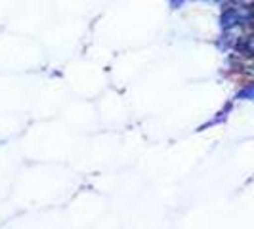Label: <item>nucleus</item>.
<instances>
[{"label": "nucleus", "instance_id": "obj_1", "mask_svg": "<svg viewBox=\"0 0 254 229\" xmlns=\"http://www.w3.org/2000/svg\"><path fill=\"white\" fill-rule=\"evenodd\" d=\"M243 48H245L247 52H251V54H254V35H253V37L245 38V42H243Z\"/></svg>", "mask_w": 254, "mask_h": 229}, {"label": "nucleus", "instance_id": "obj_2", "mask_svg": "<svg viewBox=\"0 0 254 229\" xmlns=\"http://www.w3.org/2000/svg\"><path fill=\"white\" fill-rule=\"evenodd\" d=\"M239 96H241V98H245V100H254V84H251L249 88L243 90Z\"/></svg>", "mask_w": 254, "mask_h": 229}]
</instances>
